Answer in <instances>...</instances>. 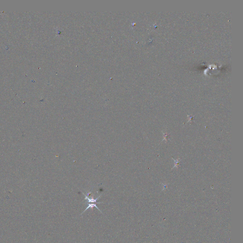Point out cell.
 <instances>
[{
    "instance_id": "6da1fadb",
    "label": "cell",
    "mask_w": 243,
    "mask_h": 243,
    "mask_svg": "<svg viewBox=\"0 0 243 243\" xmlns=\"http://www.w3.org/2000/svg\"><path fill=\"white\" fill-rule=\"evenodd\" d=\"M82 193H83V194H84L85 197V199L88 200V201L89 203H97L98 204L102 203V202H97V200H98V199H99L100 197L101 196H99L97 199H94V198L90 199V198H89L88 196H87V195L85 194L83 192H82Z\"/></svg>"
},
{
    "instance_id": "7a4b0ae2",
    "label": "cell",
    "mask_w": 243,
    "mask_h": 243,
    "mask_svg": "<svg viewBox=\"0 0 243 243\" xmlns=\"http://www.w3.org/2000/svg\"><path fill=\"white\" fill-rule=\"evenodd\" d=\"M93 207H96V208H97V209H98V210L99 211H100V212L102 213V211H101V210H100L99 209V208L97 207V204L89 203L88 204V207L87 208H86V209L84 210L83 212H82V213H81V215H82V214H83V213L85 212V211H86L87 210H88V209H89V208H93Z\"/></svg>"
}]
</instances>
